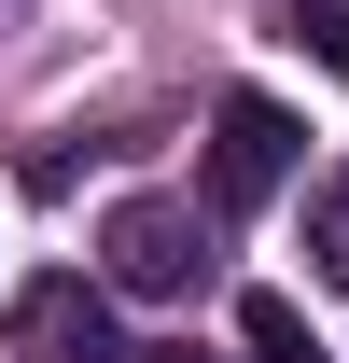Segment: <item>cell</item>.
I'll return each mask as SVG.
<instances>
[{
    "label": "cell",
    "mask_w": 349,
    "mask_h": 363,
    "mask_svg": "<svg viewBox=\"0 0 349 363\" xmlns=\"http://www.w3.org/2000/svg\"><path fill=\"white\" fill-rule=\"evenodd\" d=\"M98 252H112V294H182V279L210 266V252H196V210H182V196H126V210L98 224Z\"/></svg>",
    "instance_id": "obj_3"
},
{
    "label": "cell",
    "mask_w": 349,
    "mask_h": 363,
    "mask_svg": "<svg viewBox=\"0 0 349 363\" xmlns=\"http://www.w3.org/2000/svg\"><path fill=\"white\" fill-rule=\"evenodd\" d=\"M238 350H252V363H336L321 335H307L294 294H238Z\"/></svg>",
    "instance_id": "obj_4"
},
{
    "label": "cell",
    "mask_w": 349,
    "mask_h": 363,
    "mask_svg": "<svg viewBox=\"0 0 349 363\" xmlns=\"http://www.w3.org/2000/svg\"><path fill=\"white\" fill-rule=\"evenodd\" d=\"M294 28H307V43H321V70H336V84H349V0H307Z\"/></svg>",
    "instance_id": "obj_6"
},
{
    "label": "cell",
    "mask_w": 349,
    "mask_h": 363,
    "mask_svg": "<svg viewBox=\"0 0 349 363\" xmlns=\"http://www.w3.org/2000/svg\"><path fill=\"white\" fill-rule=\"evenodd\" d=\"M307 266H321V279H349V168L307 196Z\"/></svg>",
    "instance_id": "obj_5"
},
{
    "label": "cell",
    "mask_w": 349,
    "mask_h": 363,
    "mask_svg": "<svg viewBox=\"0 0 349 363\" xmlns=\"http://www.w3.org/2000/svg\"><path fill=\"white\" fill-rule=\"evenodd\" d=\"M126 363H196V350H126Z\"/></svg>",
    "instance_id": "obj_7"
},
{
    "label": "cell",
    "mask_w": 349,
    "mask_h": 363,
    "mask_svg": "<svg viewBox=\"0 0 349 363\" xmlns=\"http://www.w3.org/2000/svg\"><path fill=\"white\" fill-rule=\"evenodd\" d=\"M14 363H126V335H112V294H98L84 266H56L14 294Z\"/></svg>",
    "instance_id": "obj_2"
},
{
    "label": "cell",
    "mask_w": 349,
    "mask_h": 363,
    "mask_svg": "<svg viewBox=\"0 0 349 363\" xmlns=\"http://www.w3.org/2000/svg\"><path fill=\"white\" fill-rule=\"evenodd\" d=\"M294 154H307V126L279 112V98H223V112H210V210L252 224L265 196L294 182Z\"/></svg>",
    "instance_id": "obj_1"
}]
</instances>
